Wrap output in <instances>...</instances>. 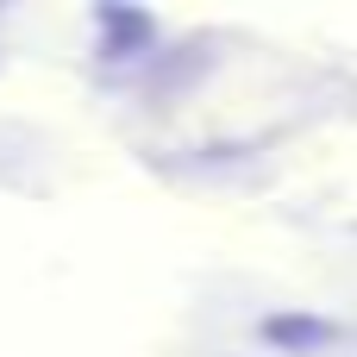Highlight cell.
Returning a JSON list of instances; mask_svg holds the SVG:
<instances>
[{
    "mask_svg": "<svg viewBox=\"0 0 357 357\" xmlns=\"http://www.w3.org/2000/svg\"><path fill=\"white\" fill-rule=\"evenodd\" d=\"M264 339H276V345H320V339H333V326L326 320H270Z\"/></svg>",
    "mask_w": 357,
    "mask_h": 357,
    "instance_id": "6da1fadb",
    "label": "cell"
}]
</instances>
